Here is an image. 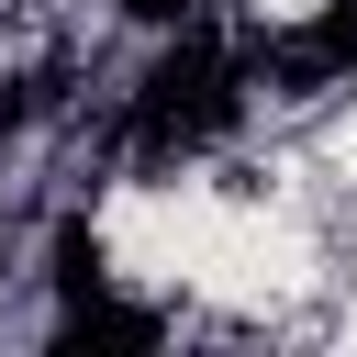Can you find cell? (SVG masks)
<instances>
[{"label":"cell","instance_id":"obj_4","mask_svg":"<svg viewBox=\"0 0 357 357\" xmlns=\"http://www.w3.org/2000/svg\"><path fill=\"white\" fill-rule=\"evenodd\" d=\"M45 279H56V301H78V290H100V234L67 212L56 223V257H45Z\"/></svg>","mask_w":357,"mask_h":357},{"label":"cell","instance_id":"obj_3","mask_svg":"<svg viewBox=\"0 0 357 357\" xmlns=\"http://www.w3.org/2000/svg\"><path fill=\"white\" fill-rule=\"evenodd\" d=\"M56 346H67V357H89V346H112V357H145V346H156V312H134V301H100V290H78V301L56 312Z\"/></svg>","mask_w":357,"mask_h":357},{"label":"cell","instance_id":"obj_1","mask_svg":"<svg viewBox=\"0 0 357 357\" xmlns=\"http://www.w3.org/2000/svg\"><path fill=\"white\" fill-rule=\"evenodd\" d=\"M234 89H245V67L212 45V33H178L145 78H134V145L145 156H178V145H201V134H223L234 123Z\"/></svg>","mask_w":357,"mask_h":357},{"label":"cell","instance_id":"obj_5","mask_svg":"<svg viewBox=\"0 0 357 357\" xmlns=\"http://www.w3.org/2000/svg\"><path fill=\"white\" fill-rule=\"evenodd\" d=\"M123 11H134V22H190L201 0H123Z\"/></svg>","mask_w":357,"mask_h":357},{"label":"cell","instance_id":"obj_2","mask_svg":"<svg viewBox=\"0 0 357 357\" xmlns=\"http://www.w3.org/2000/svg\"><path fill=\"white\" fill-rule=\"evenodd\" d=\"M257 78H279L290 100H301V89H335V78H357V0H324L312 22L268 33V45H257Z\"/></svg>","mask_w":357,"mask_h":357}]
</instances>
